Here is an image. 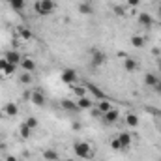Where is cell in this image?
<instances>
[{"label": "cell", "mask_w": 161, "mask_h": 161, "mask_svg": "<svg viewBox=\"0 0 161 161\" xmlns=\"http://www.w3.org/2000/svg\"><path fill=\"white\" fill-rule=\"evenodd\" d=\"M66 161H77V159H73V158H68V159H66Z\"/></svg>", "instance_id": "cell-36"}, {"label": "cell", "mask_w": 161, "mask_h": 161, "mask_svg": "<svg viewBox=\"0 0 161 161\" xmlns=\"http://www.w3.org/2000/svg\"><path fill=\"white\" fill-rule=\"evenodd\" d=\"M125 6H129V8H137V6H141V0H127Z\"/></svg>", "instance_id": "cell-30"}, {"label": "cell", "mask_w": 161, "mask_h": 161, "mask_svg": "<svg viewBox=\"0 0 161 161\" xmlns=\"http://www.w3.org/2000/svg\"><path fill=\"white\" fill-rule=\"evenodd\" d=\"M62 109L64 111H69V113H79V107H77V101H71V99H62Z\"/></svg>", "instance_id": "cell-14"}, {"label": "cell", "mask_w": 161, "mask_h": 161, "mask_svg": "<svg viewBox=\"0 0 161 161\" xmlns=\"http://www.w3.org/2000/svg\"><path fill=\"white\" fill-rule=\"evenodd\" d=\"M43 159H45V161H58V152H56V150L47 148V150L43 152Z\"/></svg>", "instance_id": "cell-21"}, {"label": "cell", "mask_w": 161, "mask_h": 161, "mask_svg": "<svg viewBox=\"0 0 161 161\" xmlns=\"http://www.w3.org/2000/svg\"><path fill=\"white\" fill-rule=\"evenodd\" d=\"M159 71H161V62H159Z\"/></svg>", "instance_id": "cell-37"}, {"label": "cell", "mask_w": 161, "mask_h": 161, "mask_svg": "<svg viewBox=\"0 0 161 161\" xmlns=\"http://www.w3.org/2000/svg\"><path fill=\"white\" fill-rule=\"evenodd\" d=\"M9 2V6L15 9V11H23L25 9V6H26V2L25 0H8Z\"/></svg>", "instance_id": "cell-23"}, {"label": "cell", "mask_w": 161, "mask_h": 161, "mask_svg": "<svg viewBox=\"0 0 161 161\" xmlns=\"http://www.w3.org/2000/svg\"><path fill=\"white\" fill-rule=\"evenodd\" d=\"M4 58L9 62V64H15V66H19L21 64V54L17 53V51H6V54H4Z\"/></svg>", "instance_id": "cell-10"}, {"label": "cell", "mask_w": 161, "mask_h": 161, "mask_svg": "<svg viewBox=\"0 0 161 161\" xmlns=\"http://www.w3.org/2000/svg\"><path fill=\"white\" fill-rule=\"evenodd\" d=\"M54 8H56L54 0H36L34 2V9L38 15H51L54 11Z\"/></svg>", "instance_id": "cell-2"}, {"label": "cell", "mask_w": 161, "mask_h": 161, "mask_svg": "<svg viewBox=\"0 0 161 161\" xmlns=\"http://www.w3.org/2000/svg\"><path fill=\"white\" fill-rule=\"evenodd\" d=\"M158 13H159V17H161V6H159V8H158Z\"/></svg>", "instance_id": "cell-35"}, {"label": "cell", "mask_w": 161, "mask_h": 161, "mask_svg": "<svg viewBox=\"0 0 161 161\" xmlns=\"http://www.w3.org/2000/svg\"><path fill=\"white\" fill-rule=\"evenodd\" d=\"M129 41H131V45H133L135 49H142V47H144V38H142L141 34H133Z\"/></svg>", "instance_id": "cell-18"}, {"label": "cell", "mask_w": 161, "mask_h": 161, "mask_svg": "<svg viewBox=\"0 0 161 161\" xmlns=\"http://www.w3.org/2000/svg\"><path fill=\"white\" fill-rule=\"evenodd\" d=\"M4 161H19V159H17L15 156H11V154H8V156H6V159H4Z\"/></svg>", "instance_id": "cell-33"}, {"label": "cell", "mask_w": 161, "mask_h": 161, "mask_svg": "<svg viewBox=\"0 0 161 161\" xmlns=\"http://www.w3.org/2000/svg\"><path fill=\"white\" fill-rule=\"evenodd\" d=\"M77 107H79V111H90V109H94V103L88 96H84V97H79Z\"/></svg>", "instance_id": "cell-12"}, {"label": "cell", "mask_w": 161, "mask_h": 161, "mask_svg": "<svg viewBox=\"0 0 161 161\" xmlns=\"http://www.w3.org/2000/svg\"><path fill=\"white\" fill-rule=\"evenodd\" d=\"M25 124H26L30 129H36V127L40 125V120H38L36 116H30V118H26V122H25Z\"/></svg>", "instance_id": "cell-27"}, {"label": "cell", "mask_w": 161, "mask_h": 161, "mask_svg": "<svg viewBox=\"0 0 161 161\" xmlns=\"http://www.w3.org/2000/svg\"><path fill=\"white\" fill-rule=\"evenodd\" d=\"M19 133H21V137H23V139H28V137H30V133H32V129H30L26 124H21V127H19Z\"/></svg>", "instance_id": "cell-25"}, {"label": "cell", "mask_w": 161, "mask_h": 161, "mask_svg": "<svg viewBox=\"0 0 161 161\" xmlns=\"http://www.w3.org/2000/svg\"><path fill=\"white\" fill-rule=\"evenodd\" d=\"M73 92H75V96H79V97L88 96V90H86V86H84V84H82V86H75V88H73Z\"/></svg>", "instance_id": "cell-26"}, {"label": "cell", "mask_w": 161, "mask_h": 161, "mask_svg": "<svg viewBox=\"0 0 161 161\" xmlns=\"http://www.w3.org/2000/svg\"><path fill=\"white\" fill-rule=\"evenodd\" d=\"M105 53L103 51H99V49H92L90 51V66L92 68H101L103 64H105Z\"/></svg>", "instance_id": "cell-3"}, {"label": "cell", "mask_w": 161, "mask_h": 161, "mask_svg": "<svg viewBox=\"0 0 161 161\" xmlns=\"http://www.w3.org/2000/svg\"><path fill=\"white\" fill-rule=\"evenodd\" d=\"M96 109H97V111H99L101 114H105L107 111H111V109H113V105H111V103H109L107 99H101V101L97 103V107H96Z\"/></svg>", "instance_id": "cell-22"}, {"label": "cell", "mask_w": 161, "mask_h": 161, "mask_svg": "<svg viewBox=\"0 0 161 161\" xmlns=\"http://www.w3.org/2000/svg\"><path fill=\"white\" fill-rule=\"evenodd\" d=\"M60 79L64 80L66 84H75V82L79 80V75H77V71H75V69L68 68V69H64V71H62V77H60Z\"/></svg>", "instance_id": "cell-4"}, {"label": "cell", "mask_w": 161, "mask_h": 161, "mask_svg": "<svg viewBox=\"0 0 161 161\" xmlns=\"http://www.w3.org/2000/svg\"><path fill=\"white\" fill-rule=\"evenodd\" d=\"M118 141H120V144H122V150H125L131 144V135L127 131H122L120 135H118Z\"/></svg>", "instance_id": "cell-16"}, {"label": "cell", "mask_w": 161, "mask_h": 161, "mask_svg": "<svg viewBox=\"0 0 161 161\" xmlns=\"http://www.w3.org/2000/svg\"><path fill=\"white\" fill-rule=\"evenodd\" d=\"M19 66H21V69L26 71V73H34V71H36V60H34V58H28V56H26V58L21 60Z\"/></svg>", "instance_id": "cell-5"}, {"label": "cell", "mask_w": 161, "mask_h": 161, "mask_svg": "<svg viewBox=\"0 0 161 161\" xmlns=\"http://www.w3.org/2000/svg\"><path fill=\"white\" fill-rule=\"evenodd\" d=\"M111 148L113 150H122V144H120V141H118V137H114V139H111Z\"/></svg>", "instance_id": "cell-29"}, {"label": "cell", "mask_w": 161, "mask_h": 161, "mask_svg": "<svg viewBox=\"0 0 161 161\" xmlns=\"http://www.w3.org/2000/svg\"><path fill=\"white\" fill-rule=\"evenodd\" d=\"M77 9H79L80 15H92L94 13V8H92L90 2H80L79 6H77Z\"/></svg>", "instance_id": "cell-15"}, {"label": "cell", "mask_w": 161, "mask_h": 161, "mask_svg": "<svg viewBox=\"0 0 161 161\" xmlns=\"http://www.w3.org/2000/svg\"><path fill=\"white\" fill-rule=\"evenodd\" d=\"M4 114H6V116H17V114H19V105L13 103V101H8V103L4 105Z\"/></svg>", "instance_id": "cell-11"}, {"label": "cell", "mask_w": 161, "mask_h": 161, "mask_svg": "<svg viewBox=\"0 0 161 161\" xmlns=\"http://www.w3.org/2000/svg\"><path fill=\"white\" fill-rule=\"evenodd\" d=\"M73 152H75V156L80 158V159H94V154H92V148H90V144L88 142H84V141H77L75 144H73Z\"/></svg>", "instance_id": "cell-1"}, {"label": "cell", "mask_w": 161, "mask_h": 161, "mask_svg": "<svg viewBox=\"0 0 161 161\" xmlns=\"http://www.w3.org/2000/svg\"><path fill=\"white\" fill-rule=\"evenodd\" d=\"M73 129H80V124H79V122H73Z\"/></svg>", "instance_id": "cell-34"}, {"label": "cell", "mask_w": 161, "mask_h": 161, "mask_svg": "<svg viewBox=\"0 0 161 161\" xmlns=\"http://www.w3.org/2000/svg\"><path fill=\"white\" fill-rule=\"evenodd\" d=\"M88 161H94V159H88Z\"/></svg>", "instance_id": "cell-38"}, {"label": "cell", "mask_w": 161, "mask_h": 161, "mask_svg": "<svg viewBox=\"0 0 161 161\" xmlns=\"http://www.w3.org/2000/svg\"><path fill=\"white\" fill-rule=\"evenodd\" d=\"M84 86H86V90H88L92 96H96L97 99H105V97H107V96H105V92H103L101 88H97L96 84H92V82H86Z\"/></svg>", "instance_id": "cell-9"}, {"label": "cell", "mask_w": 161, "mask_h": 161, "mask_svg": "<svg viewBox=\"0 0 161 161\" xmlns=\"http://www.w3.org/2000/svg\"><path fill=\"white\" fill-rule=\"evenodd\" d=\"M19 80H21L23 84H30V82H32V73H26V71H25V73L19 77Z\"/></svg>", "instance_id": "cell-28"}, {"label": "cell", "mask_w": 161, "mask_h": 161, "mask_svg": "<svg viewBox=\"0 0 161 161\" xmlns=\"http://www.w3.org/2000/svg\"><path fill=\"white\" fill-rule=\"evenodd\" d=\"M158 79H159V77H158L156 73H146V75H144V84L150 86V88H154L156 82H158Z\"/></svg>", "instance_id": "cell-20"}, {"label": "cell", "mask_w": 161, "mask_h": 161, "mask_svg": "<svg viewBox=\"0 0 161 161\" xmlns=\"http://www.w3.org/2000/svg\"><path fill=\"white\" fill-rule=\"evenodd\" d=\"M30 101H32L36 107H43V105H45V94H43V90H34V92L30 94Z\"/></svg>", "instance_id": "cell-6"}, {"label": "cell", "mask_w": 161, "mask_h": 161, "mask_svg": "<svg viewBox=\"0 0 161 161\" xmlns=\"http://www.w3.org/2000/svg\"><path fill=\"white\" fill-rule=\"evenodd\" d=\"M113 9H114V13H116V15H125V9H124L122 6H114Z\"/></svg>", "instance_id": "cell-31"}, {"label": "cell", "mask_w": 161, "mask_h": 161, "mask_svg": "<svg viewBox=\"0 0 161 161\" xmlns=\"http://www.w3.org/2000/svg\"><path fill=\"white\" fill-rule=\"evenodd\" d=\"M125 125L127 127H137L139 125V116L135 113H127L125 114Z\"/></svg>", "instance_id": "cell-17"}, {"label": "cell", "mask_w": 161, "mask_h": 161, "mask_svg": "<svg viewBox=\"0 0 161 161\" xmlns=\"http://www.w3.org/2000/svg\"><path fill=\"white\" fill-rule=\"evenodd\" d=\"M154 90H156L158 94H161V79H158V82H156V86H154Z\"/></svg>", "instance_id": "cell-32"}, {"label": "cell", "mask_w": 161, "mask_h": 161, "mask_svg": "<svg viewBox=\"0 0 161 161\" xmlns=\"http://www.w3.org/2000/svg\"><path fill=\"white\" fill-rule=\"evenodd\" d=\"M137 21H139V25H142V26H150V25L154 23V17H152L150 13H146V11H142V13H139V17H137Z\"/></svg>", "instance_id": "cell-13"}, {"label": "cell", "mask_w": 161, "mask_h": 161, "mask_svg": "<svg viewBox=\"0 0 161 161\" xmlns=\"http://www.w3.org/2000/svg\"><path fill=\"white\" fill-rule=\"evenodd\" d=\"M137 66H139V64H137V60H133V58H129V56H127V58H124V69H125V71H135V69H137Z\"/></svg>", "instance_id": "cell-19"}, {"label": "cell", "mask_w": 161, "mask_h": 161, "mask_svg": "<svg viewBox=\"0 0 161 161\" xmlns=\"http://www.w3.org/2000/svg\"><path fill=\"white\" fill-rule=\"evenodd\" d=\"M15 69H17V66H15V64H9L6 58H0V71H2L4 75H13V73H15Z\"/></svg>", "instance_id": "cell-7"}, {"label": "cell", "mask_w": 161, "mask_h": 161, "mask_svg": "<svg viewBox=\"0 0 161 161\" xmlns=\"http://www.w3.org/2000/svg\"><path fill=\"white\" fill-rule=\"evenodd\" d=\"M19 38L25 41H30L32 40V32L28 28H25V26H19Z\"/></svg>", "instance_id": "cell-24"}, {"label": "cell", "mask_w": 161, "mask_h": 161, "mask_svg": "<svg viewBox=\"0 0 161 161\" xmlns=\"http://www.w3.org/2000/svg\"><path fill=\"white\" fill-rule=\"evenodd\" d=\"M118 118H120V111H118L116 107H113L111 111H107V113L103 114L105 124H114V122H118Z\"/></svg>", "instance_id": "cell-8"}]
</instances>
